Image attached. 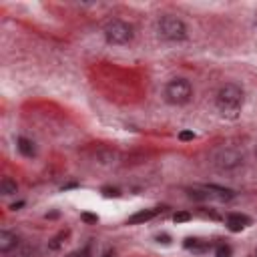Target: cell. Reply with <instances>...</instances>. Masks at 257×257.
<instances>
[{
	"label": "cell",
	"instance_id": "6da1fadb",
	"mask_svg": "<svg viewBox=\"0 0 257 257\" xmlns=\"http://www.w3.org/2000/svg\"><path fill=\"white\" fill-rule=\"evenodd\" d=\"M243 100H245V92L235 82L223 84L217 90V96H215V104H217L219 112L223 116H229V118H235L239 114V110L243 106Z\"/></svg>",
	"mask_w": 257,
	"mask_h": 257
},
{
	"label": "cell",
	"instance_id": "7a4b0ae2",
	"mask_svg": "<svg viewBox=\"0 0 257 257\" xmlns=\"http://www.w3.org/2000/svg\"><path fill=\"white\" fill-rule=\"evenodd\" d=\"M157 32L167 42H181V40L187 38V26H185V22L181 18H177V16H171V14H165V16L159 18Z\"/></svg>",
	"mask_w": 257,
	"mask_h": 257
},
{
	"label": "cell",
	"instance_id": "3957f363",
	"mask_svg": "<svg viewBox=\"0 0 257 257\" xmlns=\"http://www.w3.org/2000/svg\"><path fill=\"white\" fill-rule=\"evenodd\" d=\"M243 153L233 149V147H219L213 157H211V163L223 171V173H231V171H237L239 167H243Z\"/></svg>",
	"mask_w": 257,
	"mask_h": 257
},
{
	"label": "cell",
	"instance_id": "277c9868",
	"mask_svg": "<svg viewBox=\"0 0 257 257\" xmlns=\"http://www.w3.org/2000/svg\"><path fill=\"white\" fill-rule=\"evenodd\" d=\"M191 96H193V86L185 78H173L165 86V100L169 104H175V106L187 104L191 100Z\"/></svg>",
	"mask_w": 257,
	"mask_h": 257
},
{
	"label": "cell",
	"instance_id": "5b68a950",
	"mask_svg": "<svg viewBox=\"0 0 257 257\" xmlns=\"http://www.w3.org/2000/svg\"><path fill=\"white\" fill-rule=\"evenodd\" d=\"M104 38L106 42L110 44H126L133 40V26L126 24L124 20H118V18H112L104 24Z\"/></svg>",
	"mask_w": 257,
	"mask_h": 257
},
{
	"label": "cell",
	"instance_id": "8992f818",
	"mask_svg": "<svg viewBox=\"0 0 257 257\" xmlns=\"http://www.w3.org/2000/svg\"><path fill=\"white\" fill-rule=\"evenodd\" d=\"M189 197L197 199V201H221L223 203V201H231L235 197V193L231 189H225L219 185H199L189 191Z\"/></svg>",
	"mask_w": 257,
	"mask_h": 257
},
{
	"label": "cell",
	"instance_id": "52a82bcc",
	"mask_svg": "<svg viewBox=\"0 0 257 257\" xmlns=\"http://www.w3.org/2000/svg\"><path fill=\"white\" fill-rule=\"evenodd\" d=\"M20 245V239L10 233V231H0V251L2 253H12Z\"/></svg>",
	"mask_w": 257,
	"mask_h": 257
},
{
	"label": "cell",
	"instance_id": "ba28073f",
	"mask_svg": "<svg viewBox=\"0 0 257 257\" xmlns=\"http://www.w3.org/2000/svg\"><path fill=\"white\" fill-rule=\"evenodd\" d=\"M161 211H163V209H159V207H155V209H143V211H139V213H135V215L128 217V225H139V223L151 221V219L157 217Z\"/></svg>",
	"mask_w": 257,
	"mask_h": 257
},
{
	"label": "cell",
	"instance_id": "9c48e42d",
	"mask_svg": "<svg viewBox=\"0 0 257 257\" xmlns=\"http://www.w3.org/2000/svg\"><path fill=\"white\" fill-rule=\"evenodd\" d=\"M249 223H251L249 217L239 215V213H233V215L227 217V227H229L231 231H241V229H245Z\"/></svg>",
	"mask_w": 257,
	"mask_h": 257
},
{
	"label": "cell",
	"instance_id": "30bf717a",
	"mask_svg": "<svg viewBox=\"0 0 257 257\" xmlns=\"http://www.w3.org/2000/svg\"><path fill=\"white\" fill-rule=\"evenodd\" d=\"M16 149H18L20 155H24V157H34V155H36L34 143H32L30 139H26V137H18V139H16Z\"/></svg>",
	"mask_w": 257,
	"mask_h": 257
},
{
	"label": "cell",
	"instance_id": "8fae6325",
	"mask_svg": "<svg viewBox=\"0 0 257 257\" xmlns=\"http://www.w3.org/2000/svg\"><path fill=\"white\" fill-rule=\"evenodd\" d=\"M0 193L6 195V197L16 195V193H18V185H16V181L10 179V177H2V181H0Z\"/></svg>",
	"mask_w": 257,
	"mask_h": 257
},
{
	"label": "cell",
	"instance_id": "7c38bea8",
	"mask_svg": "<svg viewBox=\"0 0 257 257\" xmlns=\"http://www.w3.org/2000/svg\"><path fill=\"white\" fill-rule=\"evenodd\" d=\"M185 247H187V249H193V251H205L209 245H207L205 241H201V239L189 237V239H185Z\"/></svg>",
	"mask_w": 257,
	"mask_h": 257
},
{
	"label": "cell",
	"instance_id": "4fadbf2b",
	"mask_svg": "<svg viewBox=\"0 0 257 257\" xmlns=\"http://www.w3.org/2000/svg\"><path fill=\"white\" fill-rule=\"evenodd\" d=\"M12 253H14V257H32V255H34V249H32L30 245H22V243H20Z\"/></svg>",
	"mask_w": 257,
	"mask_h": 257
},
{
	"label": "cell",
	"instance_id": "5bb4252c",
	"mask_svg": "<svg viewBox=\"0 0 257 257\" xmlns=\"http://www.w3.org/2000/svg\"><path fill=\"white\" fill-rule=\"evenodd\" d=\"M64 237H66V231H60V233H58V235L48 243V247H50L52 251H56V249L60 247V243H62V239H64Z\"/></svg>",
	"mask_w": 257,
	"mask_h": 257
},
{
	"label": "cell",
	"instance_id": "9a60e30c",
	"mask_svg": "<svg viewBox=\"0 0 257 257\" xmlns=\"http://www.w3.org/2000/svg\"><path fill=\"white\" fill-rule=\"evenodd\" d=\"M215 255L217 257H231V247L229 245H217Z\"/></svg>",
	"mask_w": 257,
	"mask_h": 257
},
{
	"label": "cell",
	"instance_id": "2e32d148",
	"mask_svg": "<svg viewBox=\"0 0 257 257\" xmlns=\"http://www.w3.org/2000/svg\"><path fill=\"white\" fill-rule=\"evenodd\" d=\"M175 223H185V221H189L191 219V213H187V211H181V213H175Z\"/></svg>",
	"mask_w": 257,
	"mask_h": 257
},
{
	"label": "cell",
	"instance_id": "e0dca14e",
	"mask_svg": "<svg viewBox=\"0 0 257 257\" xmlns=\"http://www.w3.org/2000/svg\"><path fill=\"white\" fill-rule=\"evenodd\" d=\"M66 257H88V247H84V249H80V251H72V253H68Z\"/></svg>",
	"mask_w": 257,
	"mask_h": 257
},
{
	"label": "cell",
	"instance_id": "ac0fdd59",
	"mask_svg": "<svg viewBox=\"0 0 257 257\" xmlns=\"http://www.w3.org/2000/svg\"><path fill=\"white\" fill-rule=\"evenodd\" d=\"M179 139H181V141H193V139H195V133H191V131H181Z\"/></svg>",
	"mask_w": 257,
	"mask_h": 257
},
{
	"label": "cell",
	"instance_id": "d6986e66",
	"mask_svg": "<svg viewBox=\"0 0 257 257\" xmlns=\"http://www.w3.org/2000/svg\"><path fill=\"white\" fill-rule=\"evenodd\" d=\"M102 193H104V197H118V195H120L118 189H110V187H104Z\"/></svg>",
	"mask_w": 257,
	"mask_h": 257
},
{
	"label": "cell",
	"instance_id": "ffe728a7",
	"mask_svg": "<svg viewBox=\"0 0 257 257\" xmlns=\"http://www.w3.org/2000/svg\"><path fill=\"white\" fill-rule=\"evenodd\" d=\"M82 219H84V221H90V223H96V221H98L94 215H88V213H84V215H82Z\"/></svg>",
	"mask_w": 257,
	"mask_h": 257
},
{
	"label": "cell",
	"instance_id": "44dd1931",
	"mask_svg": "<svg viewBox=\"0 0 257 257\" xmlns=\"http://www.w3.org/2000/svg\"><path fill=\"white\" fill-rule=\"evenodd\" d=\"M22 205H24V203H22V201H20V203H14V205H10V209H12V211H16V209H20V207H22Z\"/></svg>",
	"mask_w": 257,
	"mask_h": 257
},
{
	"label": "cell",
	"instance_id": "7402d4cb",
	"mask_svg": "<svg viewBox=\"0 0 257 257\" xmlns=\"http://www.w3.org/2000/svg\"><path fill=\"white\" fill-rule=\"evenodd\" d=\"M112 255H114L112 251H104V255H102V257H112Z\"/></svg>",
	"mask_w": 257,
	"mask_h": 257
},
{
	"label": "cell",
	"instance_id": "603a6c76",
	"mask_svg": "<svg viewBox=\"0 0 257 257\" xmlns=\"http://www.w3.org/2000/svg\"><path fill=\"white\" fill-rule=\"evenodd\" d=\"M255 257H257V251H255Z\"/></svg>",
	"mask_w": 257,
	"mask_h": 257
}]
</instances>
